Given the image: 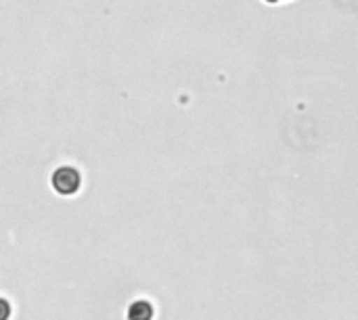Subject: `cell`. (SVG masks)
I'll return each instance as SVG.
<instances>
[{"label": "cell", "mask_w": 358, "mask_h": 320, "mask_svg": "<svg viewBox=\"0 0 358 320\" xmlns=\"http://www.w3.org/2000/svg\"><path fill=\"white\" fill-rule=\"evenodd\" d=\"M132 314H130V319L132 320H149L151 319V306H147V304H136V306H132V310H130Z\"/></svg>", "instance_id": "obj_2"}, {"label": "cell", "mask_w": 358, "mask_h": 320, "mask_svg": "<svg viewBox=\"0 0 358 320\" xmlns=\"http://www.w3.org/2000/svg\"><path fill=\"white\" fill-rule=\"evenodd\" d=\"M8 319V304L4 300H0V320Z\"/></svg>", "instance_id": "obj_3"}, {"label": "cell", "mask_w": 358, "mask_h": 320, "mask_svg": "<svg viewBox=\"0 0 358 320\" xmlns=\"http://www.w3.org/2000/svg\"><path fill=\"white\" fill-rule=\"evenodd\" d=\"M52 184H55V189H57L59 193L69 195V193H73V191L80 187V176H78V172L71 170V168H61V170L55 174Z\"/></svg>", "instance_id": "obj_1"}]
</instances>
